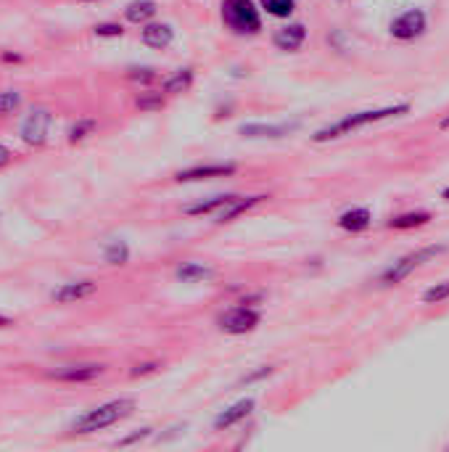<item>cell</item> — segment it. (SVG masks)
<instances>
[{
	"label": "cell",
	"instance_id": "1",
	"mask_svg": "<svg viewBox=\"0 0 449 452\" xmlns=\"http://www.w3.org/2000/svg\"><path fill=\"white\" fill-rule=\"evenodd\" d=\"M410 112V103H397V106H384V109H365V112L349 114L344 119H338L328 127L317 130L312 135L315 143H328V141H336V138H344L354 130L368 127V125H375V122H384V119H391V116H401V114Z\"/></svg>",
	"mask_w": 449,
	"mask_h": 452
},
{
	"label": "cell",
	"instance_id": "2",
	"mask_svg": "<svg viewBox=\"0 0 449 452\" xmlns=\"http://www.w3.org/2000/svg\"><path fill=\"white\" fill-rule=\"evenodd\" d=\"M132 410H135V400L132 397H119V400H112V402L87 410L85 415H80L72 423V431L74 434H93V431H101V429H109L114 423L132 415Z\"/></svg>",
	"mask_w": 449,
	"mask_h": 452
},
{
	"label": "cell",
	"instance_id": "3",
	"mask_svg": "<svg viewBox=\"0 0 449 452\" xmlns=\"http://www.w3.org/2000/svg\"><path fill=\"white\" fill-rule=\"evenodd\" d=\"M220 17H222L224 30H230L238 37H251L262 32V11L254 0H222Z\"/></svg>",
	"mask_w": 449,
	"mask_h": 452
},
{
	"label": "cell",
	"instance_id": "4",
	"mask_svg": "<svg viewBox=\"0 0 449 452\" xmlns=\"http://www.w3.org/2000/svg\"><path fill=\"white\" fill-rule=\"evenodd\" d=\"M444 251H447V246H444V243H436V246H423V249H417V251H410V254H404V257L397 259V262H391L384 273H381L378 283H381L384 289H388V286H397V283H401L404 278H410L415 270H420L426 262H431V259H436L439 254H444Z\"/></svg>",
	"mask_w": 449,
	"mask_h": 452
},
{
	"label": "cell",
	"instance_id": "5",
	"mask_svg": "<svg viewBox=\"0 0 449 452\" xmlns=\"http://www.w3.org/2000/svg\"><path fill=\"white\" fill-rule=\"evenodd\" d=\"M50 125H53V112L45 109V106H34V109H30V114L19 122V138L27 145L40 148V145L48 143Z\"/></svg>",
	"mask_w": 449,
	"mask_h": 452
},
{
	"label": "cell",
	"instance_id": "6",
	"mask_svg": "<svg viewBox=\"0 0 449 452\" xmlns=\"http://www.w3.org/2000/svg\"><path fill=\"white\" fill-rule=\"evenodd\" d=\"M262 323V312L249 305H238V307H230L227 312H222L217 318L220 331L227 336H243V333H251L257 331V325Z\"/></svg>",
	"mask_w": 449,
	"mask_h": 452
},
{
	"label": "cell",
	"instance_id": "7",
	"mask_svg": "<svg viewBox=\"0 0 449 452\" xmlns=\"http://www.w3.org/2000/svg\"><path fill=\"white\" fill-rule=\"evenodd\" d=\"M426 30H428V14L423 8H410V11L399 14V17L388 24L391 37L401 40V43H413L417 37H423Z\"/></svg>",
	"mask_w": 449,
	"mask_h": 452
},
{
	"label": "cell",
	"instance_id": "8",
	"mask_svg": "<svg viewBox=\"0 0 449 452\" xmlns=\"http://www.w3.org/2000/svg\"><path fill=\"white\" fill-rule=\"evenodd\" d=\"M106 365L101 362H77V365H59L48 371L50 381H61V384H87V381H96L98 376H103Z\"/></svg>",
	"mask_w": 449,
	"mask_h": 452
},
{
	"label": "cell",
	"instance_id": "9",
	"mask_svg": "<svg viewBox=\"0 0 449 452\" xmlns=\"http://www.w3.org/2000/svg\"><path fill=\"white\" fill-rule=\"evenodd\" d=\"M238 172V164L233 162H220V164H196L188 170L175 172L177 183H201V180H214V178H230Z\"/></svg>",
	"mask_w": 449,
	"mask_h": 452
},
{
	"label": "cell",
	"instance_id": "10",
	"mask_svg": "<svg viewBox=\"0 0 449 452\" xmlns=\"http://www.w3.org/2000/svg\"><path fill=\"white\" fill-rule=\"evenodd\" d=\"M140 43L145 48H154V50H167L172 43H175V27L169 21H145L140 27Z\"/></svg>",
	"mask_w": 449,
	"mask_h": 452
},
{
	"label": "cell",
	"instance_id": "11",
	"mask_svg": "<svg viewBox=\"0 0 449 452\" xmlns=\"http://www.w3.org/2000/svg\"><path fill=\"white\" fill-rule=\"evenodd\" d=\"M98 291L96 280H72V283H61L59 289L50 291V302L53 305H77L82 299L93 296Z\"/></svg>",
	"mask_w": 449,
	"mask_h": 452
},
{
	"label": "cell",
	"instance_id": "12",
	"mask_svg": "<svg viewBox=\"0 0 449 452\" xmlns=\"http://www.w3.org/2000/svg\"><path fill=\"white\" fill-rule=\"evenodd\" d=\"M299 127L296 122L291 125H264V122H243L238 125V135L249 138V141H278V138H286L293 130Z\"/></svg>",
	"mask_w": 449,
	"mask_h": 452
},
{
	"label": "cell",
	"instance_id": "13",
	"mask_svg": "<svg viewBox=\"0 0 449 452\" xmlns=\"http://www.w3.org/2000/svg\"><path fill=\"white\" fill-rule=\"evenodd\" d=\"M306 43V27L302 21H289L273 32V45L283 53H296Z\"/></svg>",
	"mask_w": 449,
	"mask_h": 452
},
{
	"label": "cell",
	"instance_id": "14",
	"mask_svg": "<svg viewBox=\"0 0 449 452\" xmlns=\"http://www.w3.org/2000/svg\"><path fill=\"white\" fill-rule=\"evenodd\" d=\"M262 201H267V196H264V194H257V196H233V198L224 204L222 209L214 212V223H220V225H224V223H233L236 217H241V214H246L249 209L259 207Z\"/></svg>",
	"mask_w": 449,
	"mask_h": 452
},
{
	"label": "cell",
	"instance_id": "15",
	"mask_svg": "<svg viewBox=\"0 0 449 452\" xmlns=\"http://www.w3.org/2000/svg\"><path fill=\"white\" fill-rule=\"evenodd\" d=\"M254 407H257V402H254L251 397H246V400H241V402L224 407L222 413L214 418V431H227V429L238 426L241 420H246L251 413H254Z\"/></svg>",
	"mask_w": 449,
	"mask_h": 452
},
{
	"label": "cell",
	"instance_id": "16",
	"mask_svg": "<svg viewBox=\"0 0 449 452\" xmlns=\"http://www.w3.org/2000/svg\"><path fill=\"white\" fill-rule=\"evenodd\" d=\"M193 80H196L193 66H182V69L172 72L167 80L161 82V93L164 96H182V93H188L193 88Z\"/></svg>",
	"mask_w": 449,
	"mask_h": 452
},
{
	"label": "cell",
	"instance_id": "17",
	"mask_svg": "<svg viewBox=\"0 0 449 452\" xmlns=\"http://www.w3.org/2000/svg\"><path fill=\"white\" fill-rule=\"evenodd\" d=\"M156 14H159V3L156 0H129L125 6V21L138 24V27H143L145 21L156 19Z\"/></svg>",
	"mask_w": 449,
	"mask_h": 452
},
{
	"label": "cell",
	"instance_id": "18",
	"mask_svg": "<svg viewBox=\"0 0 449 452\" xmlns=\"http://www.w3.org/2000/svg\"><path fill=\"white\" fill-rule=\"evenodd\" d=\"M370 225H373V214H370L368 207H354V209H346L338 217V227L346 230V233H362Z\"/></svg>",
	"mask_w": 449,
	"mask_h": 452
},
{
	"label": "cell",
	"instance_id": "19",
	"mask_svg": "<svg viewBox=\"0 0 449 452\" xmlns=\"http://www.w3.org/2000/svg\"><path fill=\"white\" fill-rule=\"evenodd\" d=\"M175 278L180 283H204L209 278H214V267L201 265V262H182L175 270Z\"/></svg>",
	"mask_w": 449,
	"mask_h": 452
},
{
	"label": "cell",
	"instance_id": "20",
	"mask_svg": "<svg viewBox=\"0 0 449 452\" xmlns=\"http://www.w3.org/2000/svg\"><path fill=\"white\" fill-rule=\"evenodd\" d=\"M230 198H233V194L209 196V198H201V201H196V204L182 207V214H188V217H204V214H214L217 209H222Z\"/></svg>",
	"mask_w": 449,
	"mask_h": 452
},
{
	"label": "cell",
	"instance_id": "21",
	"mask_svg": "<svg viewBox=\"0 0 449 452\" xmlns=\"http://www.w3.org/2000/svg\"><path fill=\"white\" fill-rule=\"evenodd\" d=\"M98 130V119H93V116H82V119H77V122H72V127L66 130V141L72 145L82 143V141H87L90 135H96Z\"/></svg>",
	"mask_w": 449,
	"mask_h": 452
},
{
	"label": "cell",
	"instance_id": "22",
	"mask_svg": "<svg viewBox=\"0 0 449 452\" xmlns=\"http://www.w3.org/2000/svg\"><path fill=\"white\" fill-rule=\"evenodd\" d=\"M103 262L112 267H122L129 262V246L125 241H109L103 246Z\"/></svg>",
	"mask_w": 449,
	"mask_h": 452
},
{
	"label": "cell",
	"instance_id": "23",
	"mask_svg": "<svg viewBox=\"0 0 449 452\" xmlns=\"http://www.w3.org/2000/svg\"><path fill=\"white\" fill-rule=\"evenodd\" d=\"M428 220H431L428 212H404V214H399V217L388 220V227H391V230H410V227L426 225Z\"/></svg>",
	"mask_w": 449,
	"mask_h": 452
},
{
	"label": "cell",
	"instance_id": "24",
	"mask_svg": "<svg viewBox=\"0 0 449 452\" xmlns=\"http://www.w3.org/2000/svg\"><path fill=\"white\" fill-rule=\"evenodd\" d=\"M167 106V96L161 93V90H143L140 96L135 98V109H140V112H161Z\"/></svg>",
	"mask_w": 449,
	"mask_h": 452
},
{
	"label": "cell",
	"instance_id": "25",
	"mask_svg": "<svg viewBox=\"0 0 449 452\" xmlns=\"http://www.w3.org/2000/svg\"><path fill=\"white\" fill-rule=\"evenodd\" d=\"M262 11L275 19H291L296 11V0H262Z\"/></svg>",
	"mask_w": 449,
	"mask_h": 452
},
{
	"label": "cell",
	"instance_id": "26",
	"mask_svg": "<svg viewBox=\"0 0 449 452\" xmlns=\"http://www.w3.org/2000/svg\"><path fill=\"white\" fill-rule=\"evenodd\" d=\"M127 80L135 82V85H151V82L159 80V72L154 66H129Z\"/></svg>",
	"mask_w": 449,
	"mask_h": 452
},
{
	"label": "cell",
	"instance_id": "27",
	"mask_svg": "<svg viewBox=\"0 0 449 452\" xmlns=\"http://www.w3.org/2000/svg\"><path fill=\"white\" fill-rule=\"evenodd\" d=\"M21 106V93L19 90H3L0 93V116H11Z\"/></svg>",
	"mask_w": 449,
	"mask_h": 452
},
{
	"label": "cell",
	"instance_id": "28",
	"mask_svg": "<svg viewBox=\"0 0 449 452\" xmlns=\"http://www.w3.org/2000/svg\"><path fill=\"white\" fill-rule=\"evenodd\" d=\"M93 34L96 37H122L125 27L119 21H98L96 27H93Z\"/></svg>",
	"mask_w": 449,
	"mask_h": 452
},
{
	"label": "cell",
	"instance_id": "29",
	"mask_svg": "<svg viewBox=\"0 0 449 452\" xmlns=\"http://www.w3.org/2000/svg\"><path fill=\"white\" fill-rule=\"evenodd\" d=\"M444 299H449V280L447 283H439V286H431V289L423 294V302L426 305H439Z\"/></svg>",
	"mask_w": 449,
	"mask_h": 452
},
{
	"label": "cell",
	"instance_id": "30",
	"mask_svg": "<svg viewBox=\"0 0 449 452\" xmlns=\"http://www.w3.org/2000/svg\"><path fill=\"white\" fill-rule=\"evenodd\" d=\"M154 434V429L151 426H143V429H138L135 434H129V436H122L119 442H116V447H129V444H138V442H145L148 436Z\"/></svg>",
	"mask_w": 449,
	"mask_h": 452
},
{
	"label": "cell",
	"instance_id": "31",
	"mask_svg": "<svg viewBox=\"0 0 449 452\" xmlns=\"http://www.w3.org/2000/svg\"><path fill=\"white\" fill-rule=\"evenodd\" d=\"M273 371H275V368H270V365H262V368H257L254 373L243 376V378H241V387H251V384H257V381H262V378L273 376Z\"/></svg>",
	"mask_w": 449,
	"mask_h": 452
},
{
	"label": "cell",
	"instance_id": "32",
	"mask_svg": "<svg viewBox=\"0 0 449 452\" xmlns=\"http://www.w3.org/2000/svg\"><path fill=\"white\" fill-rule=\"evenodd\" d=\"M161 362H138L132 371H129V376L132 378H143V376H151V373H159Z\"/></svg>",
	"mask_w": 449,
	"mask_h": 452
},
{
	"label": "cell",
	"instance_id": "33",
	"mask_svg": "<svg viewBox=\"0 0 449 452\" xmlns=\"http://www.w3.org/2000/svg\"><path fill=\"white\" fill-rule=\"evenodd\" d=\"M11 162H14V151H11L8 145L0 143V170H6V167H8Z\"/></svg>",
	"mask_w": 449,
	"mask_h": 452
},
{
	"label": "cell",
	"instance_id": "34",
	"mask_svg": "<svg viewBox=\"0 0 449 452\" xmlns=\"http://www.w3.org/2000/svg\"><path fill=\"white\" fill-rule=\"evenodd\" d=\"M0 61H6V64H21L24 61V56H19V53H0Z\"/></svg>",
	"mask_w": 449,
	"mask_h": 452
},
{
	"label": "cell",
	"instance_id": "35",
	"mask_svg": "<svg viewBox=\"0 0 449 452\" xmlns=\"http://www.w3.org/2000/svg\"><path fill=\"white\" fill-rule=\"evenodd\" d=\"M8 325H14V320L6 318V315H0V328H8Z\"/></svg>",
	"mask_w": 449,
	"mask_h": 452
},
{
	"label": "cell",
	"instance_id": "36",
	"mask_svg": "<svg viewBox=\"0 0 449 452\" xmlns=\"http://www.w3.org/2000/svg\"><path fill=\"white\" fill-rule=\"evenodd\" d=\"M441 196H444V198L449 201V188H444V194H441Z\"/></svg>",
	"mask_w": 449,
	"mask_h": 452
},
{
	"label": "cell",
	"instance_id": "37",
	"mask_svg": "<svg viewBox=\"0 0 449 452\" xmlns=\"http://www.w3.org/2000/svg\"><path fill=\"white\" fill-rule=\"evenodd\" d=\"M77 3H98V0H77Z\"/></svg>",
	"mask_w": 449,
	"mask_h": 452
},
{
	"label": "cell",
	"instance_id": "38",
	"mask_svg": "<svg viewBox=\"0 0 449 452\" xmlns=\"http://www.w3.org/2000/svg\"><path fill=\"white\" fill-rule=\"evenodd\" d=\"M441 127H449V119H444V122H441Z\"/></svg>",
	"mask_w": 449,
	"mask_h": 452
}]
</instances>
